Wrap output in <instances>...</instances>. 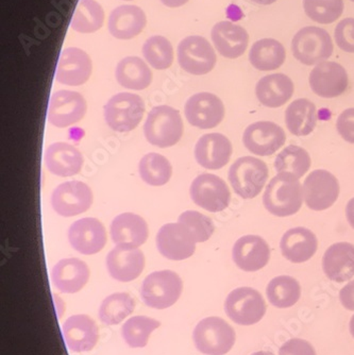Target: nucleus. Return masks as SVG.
<instances>
[{
    "label": "nucleus",
    "mask_w": 354,
    "mask_h": 355,
    "mask_svg": "<svg viewBox=\"0 0 354 355\" xmlns=\"http://www.w3.org/2000/svg\"><path fill=\"white\" fill-rule=\"evenodd\" d=\"M303 200L302 187L291 173L276 175L266 187L263 195L265 209L277 217H287L299 212Z\"/></svg>",
    "instance_id": "f257e3e1"
},
{
    "label": "nucleus",
    "mask_w": 354,
    "mask_h": 355,
    "mask_svg": "<svg viewBox=\"0 0 354 355\" xmlns=\"http://www.w3.org/2000/svg\"><path fill=\"white\" fill-rule=\"evenodd\" d=\"M183 132L184 125L180 112L169 105L153 107L144 125V135L148 143L159 148L175 146Z\"/></svg>",
    "instance_id": "f03ea898"
},
{
    "label": "nucleus",
    "mask_w": 354,
    "mask_h": 355,
    "mask_svg": "<svg viewBox=\"0 0 354 355\" xmlns=\"http://www.w3.org/2000/svg\"><path fill=\"white\" fill-rule=\"evenodd\" d=\"M182 291L183 282L175 271H155L144 280L141 297L148 308L165 310L179 300Z\"/></svg>",
    "instance_id": "7ed1b4c3"
},
{
    "label": "nucleus",
    "mask_w": 354,
    "mask_h": 355,
    "mask_svg": "<svg viewBox=\"0 0 354 355\" xmlns=\"http://www.w3.org/2000/svg\"><path fill=\"white\" fill-rule=\"evenodd\" d=\"M268 175L265 162L257 157H243L231 165L228 177L236 195L243 199H253L263 191Z\"/></svg>",
    "instance_id": "20e7f679"
},
{
    "label": "nucleus",
    "mask_w": 354,
    "mask_h": 355,
    "mask_svg": "<svg viewBox=\"0 0 354 355\" xmlns=\"http://www.w3.org/2000/svg\"><path fill=\"white\" fill-rule=\"evenodd\" d=\"M235 331L221 317H208L198 322L193 332L198 351L207 355H225L235 344Z\"/></svg>",
    "instance_id": "39448f33"
},
{
    "label": "nucleus",
    "mask_w": 354,
    "mask_h": 355,
    "mask_svg": "<svg viewBox=\"0 0 354 355\" xmlns=\"http://www.w3.org/2000/svg\"><path fill=\"white\" fill-rule=\"evenodd\" d=\"M145 103L141 96L132 93L114 95L106 103L103 109L106 121L116 132H130L143 119Z\"/></svg>",
    "instance_id": "423d86ee"
},
{
    "label": "nucleus",
    "mask_w": 354,
    "mask_h": 355,
    "mask_svg": "<svg viewBox=\"0 0 354 355\" xmlns=\"http://www.w3.org/2000/svg\"><path fill=\"white\" fill-rule=\"evenodd\" d=\"M333 42L329 32L323 28H302L296 33L292 42L294 57L305 65H315L325 62L333 53Z\"/></svg>",
    "instance_id": "0eeeda50"
},
{
    "label": "nucleus",
    "mask_w": 354,
    "mask_h": 355,
    "mask_svg": "<svg viewBox=\"0 0 354 355\" xmlns=\"http://www.w3.org/2000/svg\"><path fill=\"white\" fill-rule=\"evenodd\" d=\"M226 314L241 326L260 322L266 313L263 297L251 287H239L228 295L225 302Z\"/></svg>",
    "instance_id": "6e6552de"
},
{
    "label": "nucleus",
    "mask_w": 354,
    "mask_h": 355,
    "mask_svg": "<svg viewBox=\"0 0 354 355\" xmlns=\"http://www.w3.org/2000/svg\"><path fill=\"white\" fill-rule=\"evenodd\" d=\"M180 67L191 75H207L215 67L217 58L210 42L199 35H191L178 46Z\"/></svg>",
    "instance_id": "1a4fd4ad"
},
{
    "label": "nucleus",
    "mask_w": 354,
    "mask_h": 355,
    "mask_svg": "<svg viewBox=\"0 0 354 355\" xmlns=\"http://www.w3.org/2000/svg\"><path fill=\"white\" fill-rule=\"evenodd\" d=\"M192 200L196 205L212 213L221 212L229 207L231 193L227 183L212 173H202L192 183Z\"/></svg>",
    "instance_id": "9d476101"
},
{
    "label": "nucleus",
    "mask_w": 354,
    "mask_h": 355,
    "mask_svg": "<svg viewBox=\"0 0 354 355\" xmlns=\"http://www.w3.org/2000/svg\"><path fill=\"white\" fill-rule=\"evenodd\" d=\"M305 205L313 211H325L339 196V182L333 173L325 169L312 171L302 185Z\"/></svg>",
    "instance_id": "9b49d317"
},
{
    "label": "nucleus",
    "mask_w": 354,
    "mask_h": 355,
    "mask_svg": "<svg viewBox=\"0 0 354 355\" xmlns=\"http://www.w3.org/2000/svg\"><path fill=\"white\" fill-rule=\"evenodd\" d=\"M93 199L89 185L81 181H69L56 187L51 195V207L61 216H77L87 212Z\"/></svg>",
    "instance_id": "f8f14e48"
},
{
    "label": "nucleus",
    "mask_w": 354,
    "mask_h": 355,
    "mask_svg": "<svg viewBox=\"0 0 354 355\" xmlns=\"http://www.w3.org/2000/svg\"><path fill=\"white\" fill-rule=\"evenodd\" d=\"M155 241L159 252L171 261L187 260L195 253L197 244L191 231L180 223L164 225Z\"/></svg>",
    "instance_id": "ddd939ff"
},
{
    "label": "nucleus",
    "mask_w": 354,
    "mask_h": 355,
    "mask_svg": "<svg viewBox=\"0 0 354 355\" xmlns=\"http://www.w3.org/2000/svg\"><path fill=\"white\" fill-rule=\"evenodd\" d=\"M87 101L78 92L61 89L51 96L47 119L57 128H67L79 123L87 113Z\"/></svg>",
    "instance_id": "4468645a"
},
{
    "label": "nucleus",
    "mask_w": 354,
    "mask_h": 355,
    "mask_svg": "<svg viewBox=\"0 0 354 355\" xmlns=\"http://www.w3.org/2000/svg\"><path fill=\"white\" fill-rule=\"evenodd\" d=\"M184 114L192 125L207 130L223 121L225 105L217 96L203 92L189 97L184 107Z\"/></svg>",
    "instance_id": "2eb2a0df"
},
{
    "label": "nucleus",
    "mask_w": 354,
    "mask_h": 355,
    "mask_svg": "<svg viewBox=\"0 0 354 355\" xmlns=\"http://www.w3.org/2000/svg\"><path fill=\"white\" fill-rule=\"evenodd\" d=\"M286 141L283 129L273 121H258L248 125L243 135L246 148L260 157L277 153Z\"/></svg>",
    "instance_id": "dca6fc26"
},
{
    "label": "nucleus",
    "mask_w": 354,
    "mask_h": 355,
    "mask_svg": "<svg viewBox=\"0 0 354 355\" xmlns=\"http://www.w3.org/2000/svg\"><path fill=\"white\" fill-rule=\"evenodd\" d=\"M312 91L323 98H335L348 89L349 79L345 67L336 62H321L310 73Z\"/></svg>",
    "instance_id": "f3484780"
},
{
    "label": "nucleus",
    "mask_w": 354,
    "mask_h": 355,
    "mask_svg": "<svg viewBox=\"0 0 354 355\" xmlns=\"http://www.w3.org/2000/svg\"><path fill=\"white\" fill-rule=\"evenodd\" d=\"M93 71L91 58L80 48H65L60 53L56 79L61 85L79 87L87 83Z\"/></svg>",
    "instance_id": "a211bd4d"
},
{
    "label": "nucleus",
    "mask_w": 354,
    "mask_h": 355,
    "mask_svg": "<svg viewBox=\"0 0 354 355\" xmlns=\"http://www.w3.org/2000/svg\"><path fill=\"white\" fill-rule=\"evenodd\" d=\"M106 263L114 280L128 283L141 276L145 268V255L139 248L116 245L108 254Z\"/></svg>",
    "instance_id": "6ab92c4d"
},
{
    "label": "nucleus",
    "mask_w": 354,
    "mask_h": 355,
    "mask_svg": "<svg viewBox=\"0 0 354 355\" xmlns=\"http://www.w3.org/2000/svg\"><path fill=\"white\" fill-rule=\"evenodd\" d=\"M69 241L71 247L81 254H96L107 244V231L98 219L85 217L71 225Z\"/></svg>",
    "instance_id": "aec40b11"
},
{
    "label": "nucleus",
    "mask_w": 354,
    "mask_h": 355,
    "mask_svg": "<svg viewBox=\"0 0 354 355\" xmlns=\"http://www.w3.org/2000/svg\"><path fill=\"white\" fill-rule=\"evenodd\" d=\"M64 342L73 352H89L99 340V329L87 315H74L66 319L62 328Z\"/></svg>",
    "instance_id": "412c9836"
},
{
    "label": "nucleus",
    "mask_w": 354,
    "mask_h": 355,
    "mask_svg": "<svg viewBox=\"0 0 354 355\" xmlns=\"http://www.w3.org/2000/svg\"><path fill=\"white\" fill-rule=\"evenodd\" d=\"M232 257L239 269L253 272L268 264L271 260V248L261 236L245 235L234 244Z\"/></svg>",
    "instance_id": "4be33fe9"
},
{
    "label": "nucleus",
    "mask_w": 354,
    "mask_h": 355,
    "mask_svg": "<svg viewBox=\"0 0 354 355\" xmlns=\"http://www.w3.org/2000/svg\"><path fill=\"white\" fill-rule=\"evenodd\" d=\"M232 151L231 141L226 135L209 133L202 135L196 144V161L203 168L217 171L229 163Z\"/></svg>",
    "instance_id": "5701e85b"
},
{
    "label": "nucleus",
    "mask_w": 354,
    "mask_h": 355,
    "mask_svg": "<svg viewBox=\"0 0 354 355\" xmlns=\"http://www.w3.org/2000/svg\"><path fill=\"white\" fill-rule=\"evenodd\" d=\"M211 35L216 51L227 59H237L247 51L249 35L237 24L219 21L214 26Z\"/></svg>",
    "instance_id": "b1692460"
},
{
    "label": "nucleus",
    "mask_w": 354,
    "mask_h": 355,
    "mask_svg": "<svg viewBox=\"0 0 354 355\" xmlns=\"http://www.w3.org/2000/svg\"><path fill=\"white\" fill-rule=\"evenodd\" d=\"M90 276L89 266L76 257L59 261L51 270L53 285L64 294L80 292L89 282Z\"/></svg>",
    "instance_id": "393cba45"
},
{
    "label": "nucleus",
    "mask_w": 354,
    "mask_h": 355,
    "mask_svg": "<svg viewBox=\"0 0 354 355\" xmlns=\"http://www.w3.org/2000/svg\"><path fill=\"white\" fill-rule=\"evenodd\" d=\"M114 244L139 248L148 239V225L145 219L133 213H123L113 219L110 228Z\"/></svg>",
    "instance_id": "a878e982"
},
{
    "label": "nucleus",
    "mask_w": 354,
    "mask_h": 355,
    "mask_svg": "<svg viewBox=\"0 0 354 355\" xmlns=\"http://www.w3.org/2000/svg\"><path fill=\"white\" fill-rule=\"evenodd\" d=\"M147 24L146 14L141 8L124 5L115 8L110 14L108 27L112 37L118 40H131L143 31Z\"/></svg>",
    "instance_id": "bb28decb"
},
{
    "label": "nucleus",
    "mask_w": 354,
    "mask_h": 355,
    "mask_svg": "<svg viewBox=\"0 0 354 355\" xmlns=\"http://www.w3.org/2000/svg\"><path fill=\"white\" fill-rule=\"evenodd\" d=\"M282 254L289 262L300 264L311 260L318 248L316 235L303 227L289 229L280 243Z\"/></svg>",
    "instance_id": "cd10ccee"
},
{
    "label": "nucleus",
    "mask_w": 354,
    "mask_h": 355,
    "mask_svg": "<svg viewBox=\"0 0 354 355\" xmlns=\"http://www.w3.org/2000/svg\"><path fill=\"white\" fill-rule=\"evenodd\" d=\"M326 276L334 282L343 283L354 277V245L336 243L326 251L323 257Z\"/></svg>",
    "instance_id": "c85d7f7f"
},
{
    "label": "nucleus",
    "mask_w": 354,
    "mask_h": 355,
    "mask_svg": "<svg viewBox=\"0 0 354 355\" xmlns=\"http://www.w3.org/2000/svg\"><path fill=\"white\" fill-rule=\"evenodd\" d=\"M45 163L48 171L59 177H73L81 171L83 157L71 144H51L45 153Z\"/></svg>",
    "instance_id": "c756f323"
},
{
    "label": "nucleus",
    "mask_w": 354,
    "mask_h": 355,
    "mask_svg": "<svg viewBox=\"0 0 354 355\" xmlns=\"http://www.w3.org/2000/svg\"><path fill=\"white\" fill-rule=\"evenodd\" d=\"M295 87L289 76L273 73L262 78L255 87V95L262 105L280 107L293 97Z\"/></svg>",
    "instance_id": "7c9ffc66"
},
{
    "label": "nucleus",
    "mask_w": 354,
    "mask_h": 355,
    "mask_svg": "<svg viewBox=\"0 0 354 355\" xmlns=\"http://www.w3.org/2000/svg\"><path fill=\"white\" fill-rule=\"evenodd\" d=\"M117 83L126 89L142 91L153 83V71L139 57H127L118 62L115 69Z\"/></svg>",
    "instance_id": "2f4dec72"
},
{
    "label": "nucleus",
    "mask_w": 354,
    "mask_h": 355,
    "mask_svg": "<svg viewBox=\"0 0 354 355\" xmlns=\"http://www.w3.org/2000/svg\"><path fill=\"white\" fill-rule=\"evenodd\" d=\"M285 123L289 132L296 137L311 135L317 123L316 105L309 99H296L286 109Z\"/></svg>",
    "instance_id": "473e14b6"
},
{
    "label": "nucleus",
    "mask_w": 354,
    "mask_h": 355,
    "mask_svg": "<svg viewBox=\"0 0 354 355\" xmlns=\"http://www.w3.org/2000/svg\"><path fill=\"white\" fill-rule=\"evenodd\" d=\"M285 59V48L275 39L260 40L249 51L250 63L258 71H276L283 65Z\"/></svg>",
    "instance_id": "72a5a7b5"
},
{
    "label": "nucleus",
    "mask_w": 354,
    "mask_h": 355,
    "mask_svg": "<svg viewBox=\"0 0 354 355\" xmlns=\"http://www.w3.org/2000/svg\"><path fill=\"white\" fill-rule=\"evenodd\" d=\"M135 300L127 293L110 295L100 304L99 319L107 326H117L133 313Z\"/></svg>",
    "instance_id": "f704fd0d"
},
{
    "label": "nucleus",
    "mask_w": 354,
    "mask_h": 355,
    "mask_svg": "<svg viewBox=\"0 0 354 355\" xmlns=\"http://www.w3.org/2000/svg\"><path fill=\"white\" fill-rule=\"evenodd\" d=\"M266 295L269 302L276 308H291L299 301L301 287L293 277L279 276L269 282Z\"/></svg>",
    "instance_id": "c9c22d12"
},
{
    "label": "nucleus",
    "mask_w": 354,
    "mask_h": 355,
    "mask_svg": "<svg viewBox=\"0 0 354 355\" xmlns=\"http://www.w3.org/2000/svg\"><path fill=\"white\" fill-rule=\"evenodd\" d=\"M105 11L95 0H80L71 19V27L83 35L94 33L103 27Z\"/></svg>",
    "instance_id": "e433bc0d"
},
{
    "label": "nucleus",
    "mask_w": 354,
    "mask_h": 355,
    "mask_svg": "<svg viewBox=\"0 0 354 355\" xmlns=\"http://www.w3.org/2000/svg\"><path fill=\"white\" fill-rule=\"evenodd\" d=\"M161 326L157 319L147 316H134L128 319L121 327V337L130 348L147 346L150 335Z\"/></svg>",
    "instance_id": "4c0bfd02"
},
{
    "label": "nucleus",
    "mask_w": 354,
    "mask_h": 355,
    "mask_svg": "<svg viewBox=\"0 0 354 355\" xmlns=\"http://www.w3.org/2000/svg\"><path fill=\"white\" fill-rule=\"evenodd\" d=\"M139 173L144 182L151 187H162L171 180L173 167L163 155L148 153L140 161Z\"/></svg>",
    "instance_id": "58836bf2"
},
{
    "label": "nucleus",
    "mask_w": 354,
    "mask_h": 355,
    "mask_svg": "<svg viewBox=\"0 0 354 355\" xmlns=\"http://www.w3.org/2000/svg\"><path fill=\"white\" fill-rule=\"evenodd\" d=\"M312 161L309 153L302 147L291 145L277 155L275 168L277 173H287L299 180L309 171Z\"/></svg>",
    "instance_id": "ea45409f"
},
{
    "label": "nucleus",
    "mask_w": 354,
    "mask_h": 355,
    "mask_svg": "<svg viewBox=\"0 0 354 355\" xmlns=\"http://www.w3.org/2000/svg\"><path fill=\"white\" fill-rule=\"evenodd\" d=\"M142 51L150 67L158 71L169 69L173 64V45L166 37L161 35L149 37L144 44Z\"/></svg>",
    "instance_id": "a19ab883"
},
{
    "label": "nucleus",
    "mask_w": 354,
    "mask_h": 355,
    "mask_svg": "<svg viewBox=\"0 0 354 355\" xmlns=\"http://www.w3.org/2000/svg\"><path fill=\"white\" fill-rule=\"evenodd\" d=\"M305 14L315 23L329 25L341 17L344 0H303Z\"/></svg>",
    "instance_id": "79ce46f5"
},
{
    "label": "nucleus",
    "mask_w": 354,
    "mask_h": 355,
    "mask_svg": "<svg viewBox=\"0 0 354 355\" xmlns=\"http://www.w3.org/2000/svg\"><path fill=\"white\" fill-rule=\"evenodd\" d=\"M178 223L185 225L191 231L196 243H205L209 241L215 231V225L212 219L197 211H187L182 213L178 218Z\"/></svg>",
    "instance_id": "37998d69"
},
{
    "label": "nucleus",
    "mask_w": 354,
    "mask_h": 355,
    "mask_svg": "<svg viewBox=\"0 0 354 355\" xmlns=\"http://www.w3.org/2000/svg\"><path fill=\"white\" fill-rule=\"evenodd\" d=\"M336 45L345 53H354V19H345L336 25L334 31Z\"/></svg>",
    "instance_id": "c03bdc74"
},
{
    "label": "nucleus",
    "mask_w": 354,
    "mask_h": 355,
    "mask_svg": "<svg viewBox=\"0 0 354 355\" xmlns=\"http://www.w3.org/2000/svg\"><path fill=\"white\" fill-rule=\"evenodd\" d=\"M339 135L350 144H354V107L345 110L336 121Z\"/></svg>",
    "instance_id": "a18cd8bd"
},
{
    "label": "nucleus",
    "mask_w": 354,
    "mask_h": 355,
    "mask_svg": "<svg viewBox=\"0 0 354 355\" xmlns=\"http://www.w3.org/2000/svg\"><path fill=\"white\" fill-rule=\"evenodd\" d=\"M279 355H316V352L307 340L293 338L280 348Z\"/></svg>",
    "instance_id": "49530a36"
},
{
    "label": "nucleus",
    "mask_w": 354,
    "mask_h": 355,
    "mask_svg": "<svg viewBox=\"0 0 354 355\" xmlns=\"http://www.w3.org/2000/svg\"><path fill=\"white\" fill-rule=\"evenodd\" d=\"M339 299L344 308L348 311H354V280L342 288Z\"/></svg>",
    "instance_id": "de8ad7c7"
},
{
    "label": "nucleus",
    "mask_w": 354,
    "mask_h": 355,
    "mask_svg": "<svg viewBox=\"0 0 354 355\" xmlns=\"http://www.w3.org/2000/svg\"><path fill=\"white\" fill-rule=\"evenodd\" d=\"M346 217H347L348 223L354 229V197L350 199L349 202L346 207Z\"/></svg>",
    "instance_id": "09e8293b"
},
{
    "label": "nucleus",
    "mask_w": 354,
    "mask_h": 355,
    "mask_svg": "<svg viewBox=\"0 0 354 355\" xmlns=\"http://www.w3.org/2000/svg\"><path fill=\"white\" fill-rule=\"evenodd\" d=\"M161 3L168 8H179L189 3V0H161Z\"/></svg>",
    "instance_id": "8fccbe9b"
},
{
    "label": "nucleus",
    "mask_w": 354,
    "mask_h": 355,
    "mask_svg": "<svg viewBox=\"0 0 354 355\" xmlns=\"http://www.w3.org/2000/svg\"><path fill=\"white\" fill-rule=\"evenodd\" d=\"M251 1L258 3V5L268 6L271 5V3H275L277 0H251Z\"/></svg>",
    "instance_id": "3c124183"
},
{
    "label": "nucleus",
    "mask_w": 354,
    "mask_h": 355,
    "mask_svg": "<svg viewBox=\"0 0 354 355\" xmlns=\"http://www.w3.org/2000/svg\"><path fill=\"white\" fill-rule=\"evenodd\" d=\"M251 355H275L271 351H259V352L252 353Z\"/></svg>",
    "instance_id": "603ef678"
},
{
    "label": "nucleus",
    "mask_w": 354,
    "mask_h": 355,
    "mask_svg": "<svg viewBox=\"0 0 354 355\" xmlns=\"http://www.w3.org/2000/svg\"><path fill=\"white\" fill-rule=\"evenodd\" d=\"M350 333L354 337V315L351 317V320H350Z\"/></svg>",
    "instance_id": "864d4df0"
},
{
    "label": "nucleus",
    "mask_w": 354,
    "mask_h": 355,
    "mask_svg": "<svg viewBox=\"0 0 354 355\" xmlns=\"http://www.w3.org/2000/svg\"><path fill=\"white\" fill-rule=\"evenodd\" d=\"M350 1H352V3H354V0H350Z\"/></svg>",
    "instance_id": "5fc2aeb1"
},
{
    "label": "nucleus",
    "mask_w": 354,
    "mask_h": 355,
    "mask_svg": "<svg viewBox=\"0 0 354 355\" xmlns=\"http://www.w3.org/2000/svg\"><path fill=\"white\" fill-rule=\"evenodd\" d=\"M126 1H130V0H126Z\"/></svg>",
    "instance_id": "6e6d98bb"
}]
</instances>
